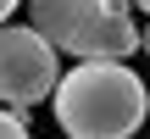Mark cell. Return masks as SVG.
<instances>
[{
	"mask_svg": "<svg viewBox=\"0 0 150 139\" xmlns=\"http://www.w3.org/2000/svg\"><path fill=\"white\" fill-rule=\"evenodd\" d=\"M17 6H22V0H0V22H6V17H11Z\"/></svg>",
	"mask_w": 150,
	"mask_h": 139,
	"instance_id": "cell-5",
	"label": "cell"
},
{
	"mask_svg": "<svg viewBox=\"0 0 150 139\" xmlns=\"http://www.w3.org/2000/svg\"><path fill=\"white\" fill-rule=\"evenodd\" d=\"M56 78H61V61H56V50L39 33L0 22V106L28 111V106L50 100Z\"/></svg>",
	"mask_w": 150,
	"mask_h": 139,
	"instance_id": "cell-3",
	"label": "cell"
},
{
	"mask_svg": "<svg viewBox=\"0 0 150 139\" xmlns=\"http://www.w3.org/2000/svg\"><path fill=\"white\" fill-rule=\"evenodd\" d=\"M28 28L56 56L78 61H128L139 50L134 17L106 11V0H28Z\"/></svg>",
	"mask_w": 150,
	"mask_h": 139,
	"instance_id": "cell-2",
	"label": "cell"
},
{
	"mask_svg": "<svg viewBox=\"0 0 150 139\" xmlns=\"http://www.w3.org/2000/svg\"><path fill=\"white\" fill-rule=\"evenodd\" d=\"M139 50H145V56H150V28H139Z\"/></svg>",
	"mask_w": 150,
	"mask_h": 139,
	"instance_id": "cell-6",
	"label": "cell"
},
{
	"mask_svg": "<svg viewBox=\"0 0 150 139\" xmlns=\"http://www.w3.org/2000/svg\"><path fill=\"white\" fill-rule=\"evenodd\" d=\"M134 6H139V11H145V17H150V0H134Z\"/></svg>",
	"mask_w": 150,
	"mask_h": 139,
	"instance_id": "cell-7",
	"label": "cell"
},
{
	"mask_svg": "<svg viewBox=\"0 0 150 139\" xmlns=\"http://www.w3.org/2000/svg\"><path fill=\"white\" fill-rule=\"evenodd\" d=\"M50 111L67 139H134L150 117V89L128 61H78L56 78Z\"/></svg>",
	"mask_w": 150,
	"mask_h": 139,
	"instance_id": "cell-1",
	"label": "cell"
},
{
	"mask_svg": "<svg viewBox=\"0 0 150 139\" xmlns=\"http://www.w3.org/2000/svg\"><path fill=\"white\" fill-rule=\"evenodd\" d=\"M0 139H33V134H28V123H22V111L0 106Z\"/></svg>",
	"mask_w": 150,
	"mask_h": 139,
	"instance_id": "cell-4",
	"label": "cell"
},
{
	"mask_svg": "<svg viewBox=\"0 0 150 139\" xmlns=\"http://www.w3.org/2000/svg\"><path fill=\"white\" fill-rule=\"evenodd\" d=\"M61 139H67V134H61Z\"/></svg>",
	"mask_w": 150,
	"mask_h": 139,
	"instance_id": "cell-8",
	"label": "cell"
}]
</instances>
